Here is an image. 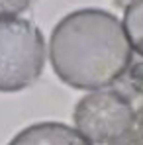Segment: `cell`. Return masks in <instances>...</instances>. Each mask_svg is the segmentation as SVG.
Wrapping results in <instances>:
<instances>
[{
	"instance_id": "1",
	"label": "cell",
	"mask_w": 143,
	"mask_h": 145,
	"mask_svg": "<svg viewBox=\"0 0 143 145\" xmlns=\"http://www.w3.org/2000/svg\"><path fill=\"white\" fill-rule=\"evenodd\" d=\"M49 59L57 76L78 90H98L131 67V45L119 20L100 8L67 14L55 25Z\"/></svg>"
},
{
	"instance_id": "2",
	"label": "cell",
	"mask_w": 143,
	"mask_h": 145,
	"mask_svg": "<svg viewBox=\"0 0 143 145\" xmlns=\"http://www.w3.org/2000/svg\"><path fill=\"white\" fill-rule=\"evenodd\" d=\"M45 39L27 20L0 18V92H18L43 71Z\"/></svg>"
},
{
	"instance_id": "3",
	"label": "cell",
	"mask_w": 143,
	"mask_h": 145,
	"mask_svg": "<svg viewBox=\"0 0 143 145\" xmlns=\"http://www.w3.org/2000/svg\"><path fill=\"white\" fill-rule=\"evenodd\" d=\"M72 120L84 139L96 145H110L135 127L137 110L121 90L98 88L76 102Z\"/></svg>"
},
{
	"instance_id": "4",
	"label": "cell",
	"mask_w": 143,
	"mask_h": 145,
	"mask_svg": "<svg viewBox=\"0 0 143 145\" xmlns=\"http://www.w3.org/2000/svg\"><path fill=\"white\" fill-rule=\"evenodd\" d=\"M8 145H92L76 129L61 121H39L27 125Z\"/></svg>"
},
{
	"instance_id": "5",
	"label": "cell",
	"mask_w": 143,
	"mask_h": 145,
	"mask_svg": "<svg viewBox=\"0 0 143 145\" xmlns=\"http://www.w3.org/2000/svg\"><path fill=\"white\" fill-rule=\"evenodd\" d=\"M123 31L129 45L143 57V0H131L123 14Z\"/></svg>"
},
{
	"instance_id": "6",
	"label": "cell",
	"mask_w": 143,
	"mask_h": 145,
	"mask_svg": "<svg viewBox=\"0 0 143 145\" xmlns=\"http://www.w3.org/2000/svg\"><path fill=\"white\" fill-rule=\"evenodd\" d=\"M129 84L133 86L135 92L141 94V104H139V108H137V123H135V127L143 129V63L135 65V67L129 71Z\"/></svg>"
},
{
	"instance_id": "7",
	"label": "cell",
	"mask_w": 143,
	"mask_h": 145,
	"mask_svg": "<svg viewBox=\"0 0 143 145\" xmlns=\"http://www.w3.org/2000/svg\"><path fill=\"white\" fill-rule=\"evenodd\" d=\"M35 0H0V18H12L31 8Z\"/></svg>"
},
{
	"instance_id": "8",
	"label": "cell",
	"mask_w": 143,
	"mask_h": 145,
	"mask_svg": "<svg viewBox=\"0 0 143 145\" xmlns=\"http://www.w3.org/2000/svg\"><path fill=\"white\" fill-rule=\"evenodd\" d=\"M110 145H143V129L133 127L127 135H123L121 139H118V141H114Z\"/></svg>"
},
{
	"instance_id": "9",
	"label": "cell",
	"mask_w": 143,
	"mask_h": 145,
	"mask_svg": "<svg viewBox=\"0 0 143 145\" xmlns=\"http://www.w3.org/2000/svg\"><path fill=\"white\" fill-rule=\"evenodd\" d=\"M118 4H125V2H129V0H116Z\"/></svg>"
}]
</instances>
